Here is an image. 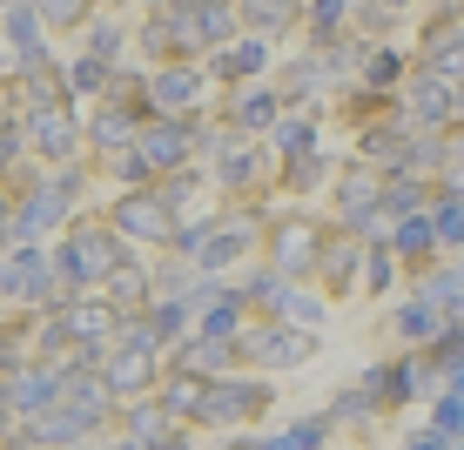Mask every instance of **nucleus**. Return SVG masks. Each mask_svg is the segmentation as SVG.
<instances>
[{
  "label": "nucleus",
  "instance_id": "obj_30",
  "mask_svg": "<svg viewBox=\"0 0 464 450\" xmlns=\"http://www.w3.org/2000/svg\"><path fill=\"white\" fill-rule=\"evenodd\" d=\"M430 229H438V243H464V196H444L430 208Z\"/></svg>",
  "mask_w": 464,
  "mask_h": 450
},
{
  "label": "nucleus",
  "instance_id": "obj_12",
  "mask_svg": "<svg viewBox=\"0 0 464 450\" xmlns=\"http://www.w3.org/2000/svg\"><path fill=\"white\" fill-rule=\"evenodd\" d=\"M196 101H202V74L196 68H162L149 81V108L155 115H188Z\"/></svg>",
  "mask_w": 464,
  "mask_h": 450
},
{
  "label": "nucleus",
  "instance_id": "obj_18",
  "mask_svg": "<svg viewBox=\"0 0 464 450\" xmlns=\"http://www.w3.org/2000/svg\"><path fill=\"white\" fill-rule=\"evenodd\" d=\"M263 310H276V323H296V330H324V302H316V296H303V289H290V276L276 282V296H269Z\"/></svg>",
  "mask_w": 464,
  "mask_h": 450
},
{
  "label": "nucleus",
  "instance_id": "obj_10",
  "mask_svg": "<svg viewBox=\"0 0 464 450\" xmlns=\"http://www.w3.org/2000/svg\"><path fill=\"white\" fill-rule=\"evenodd\" d=\"M102 296L115 302V316H135V310H149V302H155V276H149L141 263H128V255H121V263L102 276Z\"/></svg>",
  "mask_w": 464,
  "mask_h": 450
},
{
  "label": "nucleus",
  "instance_id": "obj_42",
  "mask_svg": "<svg viewBox=\"0 0 464 450\" xmlns=\"http://www.w3.org/2000/svg\"><path fill=\"white\" fill-rule=\"evenodd\" d=\"M0 7H7V0H0Z\"/></svg>",
  "mask_w": 464,
  "mask_h": 450
},
{
  "label": "nucleus",
  "instance_id": "obj_33",
  "mask_svg": "<svg viewBox=\"0 0 464 450\" xmlns=\"http://www.w3.org/2000/svg\"><path fill=\"white\" fill-rule=\"evenodd\" d=\"M324 175H330V162H324L316 148L290 155V188H296V196H310V182H324Z\"/></svg>",
  "mask_w": 464,
  "mask_h": 450
},
{
  "label": "nucleus",
  "instance_id": "obj_32",
  "mask_svg": "<svg viewBox=\"0 0 464 450\" xmlns=\"http://www.w3.org/2000/svg\"><path fill=\"white\" fill-rule=\"evenodd\" d=\"M411 208H424L418 182H411V175H391V182H383V215H411Z\"/></svg>",
  "mask_w": 464,
  "mask_h": 450
},
{
  "label": "nucleus",
  "instance_id": "obj_26",
  "mask_svg": "<svg viewBox=\"0 0 464 450\" xmlns=\"http://www.w3.org/2000/svg\"><path fill=\"white\" fill-rule=\"evenodd\" d=\"M263 61H269V47H263V34H256V41H236L229 54H216L209 68L222 74V81H236V74H256V68H263Z\"/></svg>",
  "mask_w": 464,
  "mask_h": 450
},
{
  "label": "nucleus",
  "instance_id": "obj_21",
  "mask_svg": "<svg viewBox=\"0 0 464 450\" xmlns=\"http://www.w3.org/2000/svg\"><path fill=\"white\" fill-rule=\"evenodd\" d=\"M397 330H404L411 343H438L444 336V302H430V296L404 302V310H397Z\"/></svg>",
  "mask_w": 464,
  "mask_h": 450
},
{
  "label": "nucleus",
  "instance_id": "obj_19",
  "mask_svg": "<svg viewBox=\"0 0 464 450\" xmlns=\"http://www.w3.org/2000/svg\"><path fill=\"white\" fill-rule=\"evenodd\" d=\"M236 27H243V7H236V0H196V41L202 47L229 41Z\"/></svg>",
  "mask_w": 464,
  "mask_h": 450
},
{
  "label": "nucleus",
  "instance_id": "obj_16",
  "mask_svg": "<svg viewBox=\"0 0 464 450\" xmlns=\"http://www.w3.org/2000/svg\"><path fill=\"white\" fill-rule=\"evenodd\" d=\"M424 61L458 81V74H464V21H438V27H430V34H424Z\"/></svg>",
  "mask_w": 464,
  "mask_h": 450
},
{
  "label": "nucleus",
  "instance_id": "obj_6",
  "mask_svg": "<svg viewBox=\"0 0 464 450\" xmlns=\"http://www.w3.org/2000/svg\"><path fill=\"white\" fill-rule=\"evenodd\" d=\"M54 316H61V330L74 336V349H82V343H115V323H121L108 296H102V302H94V296H68Z\"/></svg>",
  "mask_w": 464,
  "mask_h": 450
},
{
  "label": "nucleus",
  "instance_id": "obj_1",
  "mask_svg": "<svg viewBox=\"0 0 464 450\" xmlns=\"http://www.w3.org/2000/svg\"><path fill=\"white\" fill-rule=\"evenodd\" d=\"M54 255H61V269H68L74 289H94L108 269L121 263V229H115V222H82V229H74Z\"/></svg>",
  "mask_w": 464,
  "mask_h": 450
},
{
  "label": "nucleus",
  "instance_id": "obj_35",
  "mask_svg": "<svg viewBox=\"0 0 464 450\" xmlns=\"http://www.w3.org/2000/svg\"><path fill=\"white\" fill-rule=\"evenodd\" d=\"M276 148L283 155H303V148H316V121H276Z\"/></svg>",
  "mask_w": 464,
  "mask_h": 450
},
{
  "label": "nucleus",
  "instance_id": "obj_13",
  "mask_svg": "<svg viewBox=\"0 0 464 450\" xmlns=\"http://www.w3.org/2000/svg\"><path fill=\"white\" fill-rule=\"evenodd\" d=\"M155 404H162L169 416H209V377H202V369H175Z\"/></svg>",
  "mask_w": 464,
  "mask_h": 450
},
{
  "label": "nucleus",
  "instance_id": "obj_5",
  "mask_svg": "<svg viewBox=\"0 0 464 450\" xmlns=\"http://www.w3.org/2000/svg\"><path fill=\"white\" fill-rule=\"evenodd\" d=\"M269 410V383H243V377H209V416L202 424H243V416H263Z\"/></svg>",
  "mask_w": 464,
  "mask_h": 450
},
{
  "label": "nucleus",
  "instance_id": "obj_20",
  "mask_svg": "<svg viewBox=\"0 0 464 450\" xmlns=\"http://www.w3.org/2000/svg\"><path fill=\"white\" fill-rule=\"evenodd\" d=\"M128 437L135 444H182V430H175V416L162 404H135L128 410Z\"/></svg>",
  "mask_w": 464,
  "mask_h": 450
},
{
  "label": "nucleus",
  "instance_id": "obj_38",
  "mask_svg": "<svg viewBox=\"0 0 464 450\" xmlns=\"http://www.w3.org/2000/svg\"><path fill=\"white\" fill-rule=\"evenodd\" d=\"M330 424H337V410H324V416H303V424L283 430V444H324L330 437Z\"/></svg>",
  "mask_w": 464,
  "mask_h": 450
},
{
  "label": "nucleus",
  "instance_id": "obj_39",
  "mask_svg": "<svg viewBox=\"0 0 464 450\" xmlns=\"http://www.w3.org/2000/svg\"><path fill=\"white\" fill-rule=\"evenodd\" d=\"M324 74H330L324 61H296V68H290V101H310V88L324 81Z\"/></svg>",
  "mask_w": 464,
  "mask_h": 450
},
{
  "label": "nucleus",
  "instance_id": "obj_41",
  "mask_svg": "<svg viewBox=\"0 0 464 450\" xmlns=\"http://www.w3.org/2000/svg\"><path fill=\"white\" fill-rule=\"evenodd\" d=\"M7 416H14V390H7V377H0V430H7Z\"/></svg>",
  "mask_w": 464,
  "mask_h": 450
},
{
  "label": "nucleus",
  "instance_id": "obj_31",
  "mask_svg": "<svg viewBox=\"0 0 464 450\" xmlns=\"http://www.w3.org/2000/svg\"><path fill=\"white\" fill-rule=\"evenodd\" d=\"M41 27H47L41 7H14V14H7V41L21 47V54H27V47H41Z\"/></svg>",
  "mask_w": 464,
  "mask_h": 450
},
{
  "label": "nucleus",
  "instance_id": "obj_17",
  "mask_svg": "<svg viewBox=\"0 0 464 450\" xmlns=\"http://www.w3.org/2000/svg\"><path fill=\"white\" fill-rule=\"evenodd\" d=\"M82 135L94 141V148H108V155H115V148H128V141H135V115H128L121 101H108V108H94V115H88Z\"/></svg>",
  "mask_w": 464,
  "mask_h": 450
},
{
  "label": "nucleus",
  "instance_id": "obj_8",
  "mask_svg": "<svg viewBox=\"0 0 464 450\" xmlns=\"http://www.w3.org/2000/svg\"><path fill=\"white\" fill-rule=\"evenodd\" d=\"M404 101H411V121H418V128H444V121H451V74H438L424 61V68L411 74Z\"/></svg>",
  "mask_w": 464,
  "mask_h": 450
},
{
  "label": "nucleus",
  "instance_id": "obj_22",
  "mask_svg": "<svg viewBox=\"0 0 464 450\" xmlns=\"http://www.w3.org/2000/svg\"><path fill=\"white\" fill-rule=\"evenodd\" d=\"M216 175H222V188H249L256 175H263V148H249V141H229V148L216 155Z\"/></svg>",
  "mask_w": 464,
  "mask_h": 450
},
{
  "label": "nucleus",
  "instance_id": "obj_23",
  "mask_svg": "<svg viewBox=\"0 0 464 450\" xmlns=\"http://www.w3.org/2000/svg\"><path fill=\"white\" fill-rule=\"evenodd\" d=\"M357 74H363L357 88H371V94H391V88H397V74H404V61H397L391 47H363V68H357Z\"/></svg>",
  "mask_w": 464,
  "mask_h": 450
},
{
  "label": "nucleus",
  "instance_id": "obj_11",
  "mask_svg": "<svg viewBox=\"0 0 464 450\" xmlns=\"http://www.w3.org/2000/svg\"><path fill=\"white\" fill-rule=\"evenodd\" d=\"M337 215H343L357 235H371V222L383 215V182H377V175H343V188H337Z\"/></svg>",
  "mask_w": 464,
  "mask_h": 450
},
{
  "label": "nucleus",
  "instance_id": "obj_7",
  "mask_svg": "<svg viewBox=\"0 0 464 450\" xmlns=\"http://www.w3.org/2000/svg\"><path fill=\"white\" fill-rule=\"evenodd\" d=\"M21 128H27V141H34L47 162H68V155H74V121H68V108H61V101H34L21 115Z\"/></svg>",
  "mask_w": 464,
  "mask_h": 450
},
{
  "label": "nucleus",
  "instance_id": "obj_14",
  "mask_svg": "<svg viewBox=\"0 0 464 450\" xmlns=\"http://www.w3.org/2000/svg\"><path fill=\"white\" fill-rule=\"evenodd\" d=\"M236 357V336H209V330H196L182 343V357H175V369H202V377H222Z\"/></svg>",
  "mask_w": 464,
  "mask_h": 450
},
{
  "label": "nucleus",
  "instance_id": "obj_24",
  "mask_svg": "<svg viewBox=\"0 0 464 450\" xmlns=\"http://www.w3.org/2000/svg\"><path fill=\"white\" fill-rule=\"evenodd\" d=\"M68 88H74V94H115V61L82 54V61L68 68Z\"/></svg>",
  "mask_w": 464,
  "mask_h": 450
},
{
  "label": "nucleus",
  "instance_id": "obj_27",
  "mask_svg": "<svg viewBox=\"0 0 464 450\" xmlns=\"http://www.w3.org/2000/svg\"><path fill=\"white\" fill-rule=\"evenodd\" d=\"M290 21H296V0H243V27H256V34H276Z\"/></svg>",
  "mask_w": 464,
  "mask_h": 450
},
{
  "label": "nucleus",
  "instance_id": "obj_34",
  "mask_svg": "<svg viewBox=\"0 0 464 450\" xmlns=\"http://www.w3.org/2000/svg\"><path fill=\"white\" fill-rule=\"evenodd\" d=\"M350 21H357L363 41H377L383 27H391V7H383V0H350Z\"/></svg>",
  "mask_w": 464,
  "mask_h": 450
},
{
  "label": "nucleus",
  "instance_id": "obj_40",
  "mask_svg": "<svg viewBox=\"0 0 464 450\" xmlns=\"http://www.w3.org/2000/svg\"><path fill=\"white\" fill-rule=\"evenodd\" d=\"M88 54L115 61V54H121V27H108V21H102V27H88Z\"/></svg>",
  "mask_w": 464,
  "mask_h": 450
},
{
  "label": "nucleus",
  "instance_id": "obj_15",
  "mask_svg": "<svg viewBox=\"0 0 464 450\" xmlns=\"http://www.w3.org/2000/svg\"><path fill=\"white\" fill-rule=\"evenodd\" d=\"M229 121H236V135H263V128H276V94L243 81V88H236V101H229Z\"/></svg>",
  "mask_w": 464,
  "mask_h": 450
},
{
  "label": "nucleus",
  "instance_id": "obj_9",
  "mask_svg": "<svg viewBox=\"0 0 464 450\" xmlns=\"http://www.w3.org/2000/svg\"><path fill=\"white\" fill-rule=\"evenodd\" d=\"M316 255H324V235H316L310 222H283L276 249H269V269H283V276H310Z\"/></svg>",
  "mask_w": 464,
  "mask_h": 450
},
{
  "label": "nucleus",
  "instance_id": "obj_25",
  "mask_svg": "<svg viewBox=\"0 0 464 450\" xmlns=\"http://www.w3.org/2000/svg\"><path fill=\"white\" fill-rule=\"evenodd\" d=\"M391 249H397V255H430V249H438V229H430V208H424V215H418V208H411V215L397 222Z\"/></svg>",
  "mask_w": 464,
  "mask_h": 450
},
{
  "label": "nucleus",
  "instance_id": "obj_3",
  "mask_svg": "<svg viewBox=\"0 0 464 450\" xmlns=\"http://www.w3.org/2000/svg\"><path fill=\"white\" fill-rule=\"evenodd\" d=\"M115 229L128 235V243H175V215L162 202V188H128V196L115 202Z\"/></svg>",
  "mask_w": 464,
  "mask_h": 450
},
{
  "label": "nucleus",
  "instance_id": "obj_2",
  "mask_svg": "<svg viewBox=\"0 0 464 450\" xmlns=\"http://www.w3.org/2000/svg\"><path fill=\"white\" fill-rule=\"evenodd\" d=\"M310 349H316V330H296V323H263V330L236 336V357H249L263 369H296V363H310Z\"/></svg>",
  "mask_w": 464,
  "mask_h": 450
},
{
  "label": "nucleus",
  "instance_id": "obj_29",
  "mask_svg": "<svg viewBox=\"0 0 464 450\" xmlns=\"http://www.w3.org/2000/svg\"><path fill=\"white\" fill-rule=\"evenodd\" d=\"M350 21V0H310V34L316 41H337Z\"/></svg>",
  "mask_w": 464,
  "mask_h": 450
},
{
  "label": "nucleus",
  "instance_id": "obj_4",
  "mask_svg": "<svg viewBox=\"0 0 464 450\" xmlns=\"http://www.w3.org/2000/svg\"><path fill=\"white\" fill-rule=\"evenodd\" d=\"M135 148H141V162H149L155 175H169V168H182L188 155H196V121H182V115H155V121H141V128H135Z\"/></svg>",
  "mask_w": 464,
  "mask_h": 450
},
{
  "label": "nucleus",
  "instance_id": "obj_28",
  "mask_svg": "<svg viewBox=\"0 0 464 450\" xmlns=\"http://www.w3.org/2000/svg\"><path fill=\"white\" fill-rule=\"evenodd\" d=\"M363 263V249H357V235H337V243H324V255H316V269H324L330 282H350V269Z\"/></svg>",
  "mask_w": 464,
  "mask_h": 450
},
{
  "label": "nucleus",
  "instance_id": "obj_37",
  "mask_svg": "<svg viewBox=\"0 0 464 450\" xmlns=\"http://www.w3.org/2000/svg\"><path fill=\"white\" fill-rule=\"evenodd\" d=\"M88 7L94 0H41V21L47 27H74V21H88Z\"/></svg>",
  "mask_w": 464,
  "mask_h": 450
},
{
  "label": "nucleus",
  "instance_id": "obj_36",
  "mask_svg": "<svg viewBox=\"0 0 464 450\" xmlns=\"http://www.w3.org/2000/svg\"><path fill=\"white\" fill-rule=\"evenodd\" d=\"M391 276H397V269H391V243H371V249H363V282L391 289Z\"/></svg>",
  "mask_w": 464,
  "mask_h": 450
}]
</instances>
